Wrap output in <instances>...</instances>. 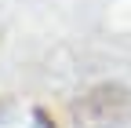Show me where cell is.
<instances>
[{"label":"cell","mask_w":131,"mask_h":128,"mask_svg":"<svg viewBox=\"0 0 131 128\" xmlns=\"http://www.w3.org/2000/svg\"><path fill=\"white\" fill-rule=\"evenodd\" d=\"M33 128H55V124L47 121V114H44V110H37V114H33Z\"/></svg>","instance_id":"obj_1"}]
</instances>
